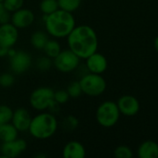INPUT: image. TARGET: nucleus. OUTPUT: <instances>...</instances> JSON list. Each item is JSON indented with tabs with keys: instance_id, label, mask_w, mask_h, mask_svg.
<instances>
[{
	"instance_id": "1",
	"label": "nucleus",
	"mask_w": 158,
	"mask_h": 158,
	"mask_svg": "<svg viewBox=\"0 0 158 158\" xmlns=\"http://www.w3.org/2000/svg\"><path fill=\"white\" fill-rule=\"evenodd\" d=\"M66 39L68 48L80 59H86L98 51V35L89 25H75Z\"/></svg>"
},
{
	"instance_id": "2",
	"label": "nucleus",
	"mask_w": 158,
	"mask_h": 158,
	"mask_svg": "<svg viewBox=\"0 0 158 158\" xmlns=\"http://www.w3.org/2000/svg\"><path fill=\"white\" fill-rule=\"evenodd\" d=\"M47 33L54 39L66 38L75 27V19L71 12L61 8L49 15H43Z\"/></svg>"
},
{
	"instance_id": "3",
	"label": "nucleus",
	"mask_w": 158,
	"mask_h": 158,
	"mask_svg": "<svg viewBox=\"0 0 158 158\" xmlns=\"http://www.w3.org/2000/svg\"><path fill=\"white\" fill-rule=\"evenodd\" d=\"M58 127V119L54 114L41 111L32 118L28 132L36 140H47L54 136Z\"/></svg>"
},
{
	"instance_id": "4",
	"label": "nucleus",
	"mask_w": 158,
	"mask_h": 158,
	"mask_svg": "<svg viewBox=\"0 0 158 158\" xmlns=\"http://www.w3.org/2000/svg\"><path fill=\"white\" fill-rule=\"evenodd\" d=\"M120 115L116 103L105 101L102 103L96 110V120L102 127L111 128L118 122Z\"/></svg>"
},
{
	"instance_id": "5",
	"label": "nucleus",
	"mask_w": 158,
	"mask_h": 158,
	"mask_svg": "<svg viewBox=\"0 0 158 158\" xmlns=\"http://www.w3.org/2000/svg\"><path fill=\"white\" fill-rule=\"evenodd\" d=\"M79 83L81 85L83 94L91 97L102 95L107 87L106 81L102 76V74H95L90 72L84 74L79 80Z\"/></svg>"
},
{
	"instance_id": "6",
	"label": "nucleus",
	"mask_w": 158,
	"mask_h": 158,
	"mask_svg": "<svg viewBox=\"0 0 158 158\" xmlns=\"http://www.w3.org/2000/svg\"><path fill=\"white\" fill-rule=\"evenodd\" d=\"M53 101L54 91L49 87H38L34 89L29 98L31 107L38 112L47 110Z\"/></svg>"
},
{
	"instance_id": "7",
	"label": "nucleus",
	"mask_w": 158,
	"mask_h": 158,
	"mask_svg": "<svg viewBox=\"0 0 158 158\" xmlns=\"http://www.w3.org/2000/svg\"><path fill=\"white\" fill-rule=\"evenodd\" d=\"M80 60L81 59L68 48L61 50V53L53 58V66L60 72L70 73L78 69Z\"/></svg>"
},
{
	"instance_id": "8",
	"label": "nucleus",
	"mask_w": 158,
	"mask_h": 158,
	"mask_svg": "<svg viewBox=\"0 0 158 158\" xmlns=\"http://www.w3.org/2000/svg\"><path fill=\"white\" fill-rule=\"evenodd\" d=\"M32 66V56L26 51H17L16 54L9 58V67L13 73L22 74L26 72Z\"/></svg>"
},
{
	"instance_id": "9",
	"label": "nucleus",
	"mask_w": 158,
	"mask_h": 158,
	"mask_svg": "<svg viewBox=\"0 0 158 158\" xmlns=\"http://www.w3.org/2000/svg\"><path fill=\"white\" fill-rule=\"evenodd\" d=\"M27 148V143L23 139H15L13 141L2 143L0 153L3 157L15 158L20 156Z\"/></svg>"
},
{
	"instance_id": "10",
	"label": "nucleus",
	"mask_w": 158,
	"mask_h": 158,
	"mask_svg": "<svg viewBox=\"0 0 158 158\" xmlns=\"http://www.w3.org/2000/svg\"><path fill=\"white\" fill-rule=\"evenodd\" d=\"M34 14L31 9L21 7L11 13L10 22L19 30L26 29L34 23Z\"/></svg>"
},
{
	"instance_id": "11",
	"label": "nucleus",
	"mask_w": 158,
	"mask_h": 158,
	"mask_svg": "<svg viewBox=\"0 0 158 158\" xmlns=\"http://www.w3.org/2000/svg\"><path fill=\"white\" fill-rule=\"evenodd\" d=\"M19 39V29L11 22L0 24V44L10 48L13 47Z\"/></svg>"
},
{
	"instance_id": "12",
	"label": "nucleus",
	"mask_w": 158,
	"mask_h": 158,
	"mask_svg": "<svg viewBox=\"0 0 158 158\" xmlns=\"http://www.w3.org/2000/svg\"><path fill=\"white\" fill-rule=\"evenodd\" d=\"M86 69L88 72L95 74H102L106 71L108 61L106 57L98 51L90 55L86 59Z\"/></svg>"
},
{
	"instance_id": "13",
	"label": "nucleus",
	"mask_w": 158,
	"mask_h": 158,
	"mask_svg": "<svg viewBox=\"0 0 158 158\" xmlns=\"http://www.w3.org/2000/svg\"><path fill=\"white\" fill-rule=\"evenodd\" d=\"M120 114L126 117H133L140 111V103L138 99L132 95H123L116 103Z\"/></svg>"
},
{
	"instance_id": "14",
	"label": "nucleus",
	"mask_w": 158,
	"mask_h": 158,
	"mask_svg": "<svg viewBox=\"0 0 158 158\" xmlns=\"http://www.w3.org/2000/svg\"><path fill=\"white\" fill-rule=\"evenodd\" d=\"M31 119H32V117H31L30 112L26 108L20 107V108H17L16 110H13L10 122L18 130L19 132H25V131H28Z\"/></svg>"
},
{
	"instance_id": "15",
	"label": "nucleus",
	"mask_w": 158,
	"mask_h": 158,
	"mask_svg": "<svg viewBox=\"0 0 158 158\" xmlns=\"http://www.w3.org/2000/svg\"><path fill=\"white\" fill-rule=\"evenodd\" d=\"M86 155L85 146L78 141L68 142L62 149V156L64 158H85Z\"/></svg>"
},
{
	"instance_id": "16",
	"label": "nucleus",
	"mask_w": 158,
	"mask_h": 158,
	"mask_svg": "<svg viewBox=\"0 0 158 158\" xmlns=\"http://www.w3.org/2000/svg\"><path fill=\"white\" fill-rule=\"evenodd\" d=\"M138 156L141 158H158V143L154 141L143 142L138 149Z\"/></svg>"
},
{
	"instance_id": "17",
	"label": "nucleus",
	"mask_w": 158,
	"mask_h": 158,
	"mask_svg": "<svg viewBox=\"0 0 158 158\" xmlns=\"http://www.w3.org/2000/svg\"><path fill=\"white\" fill-rule=\"evenodd\" d=\"M19 131L11 122L2 124L0 126V141L2 143L13 141L18 138Z\"/></svg>"
},
{
	"instance_id": "18",
	"label": "nucleus",
	"mask_w": 158,
	"mask_h": 158,
	"mask_svg": "<svg viewBox=\"0 0 158 158\" xmlns=\"http://www.w3.org/2000/svg\"><path fill=\"white\" fill-rule=\"evenodd\" d=\"M49 35L47 33V31H35L33 32L30 38V42L32 46L36 50H43L45 44L48 41Z\"/></svg>"
},
{
	"instance_id": "19",
	"label": "nucleus",
	"mask_w": 158,
	"mask_h": 158,
	"mask_svg": "<svg viewBox=\"0 0 158 158\" xmlns=\"http://www.w3.org/2000/svg\"><path fill=\"white\" fill-rule=\"evenodd\" d=\"M61 45L60 44V42L57 39H48V41L47 42V44H45L43 51L45 53V55L50 58H55L61 51Z\"/></svg>"
},
{
	"instance_id": "20",
	"label": "nucleus",
	"mask_w": 158,
	"mask_h": 158,
	"mask_svg": "<svg viewBox=\"0 0 158 158\" xmlns=\"http://www.w3.org/2000/svg\"><path fill=\"white\" fill-rule=\"evenodd\" d=\"M82 0H58L59 8L67 12L74 13L81 6Z\"/></svg>"
},
{
	"instance_id": "21",
	"label": "nucleus",
	"mask_w": 158,
	"mask_h": 158,
	"mask_svg": "<svg viewBox=\"0 0 158 158\" xmlns=\"http://www.w3.org/2000/svg\"><path fill=\"white\" fill-rule=\"evenodd\" d=\"M39 7L43 15H49L59 9L58 0H42Z\"/></svg>"
},
{
	"instance_id": "22",
	"label": "nucleus",
	"mask_w": 158,
	"mask_h": 158,
	"mask_svg": "<svg viewBox=\"0 0 158 158\" xmlns=\"http://www.w3.org/2000/svg\"><path fill=\"white\" fill-rule=\"evenodd\" d=\"M36 68L39 71L46 72L48 71L52 67H53V59L45 56H41L36 60Z\"/></svg>"
},
{
	"instance_id": "23",
	"label": "nucleus",
	"mask_w": 158,
	"mask_h": 158,
	"mask_svg": "<svg viewBox=\"0 0 158 158\" xmlns=\"http://www.w3.org/2000/svg\"><path fill=\"white\" fill-rule=\"evenodd\" d=\"M78 125H79V120L77 119V118H75L74 116H72V115L64 118V119L62 120V123H61L63 130H65L67 131H73L76 130Z\"/></svg>"
},
{
	"instance_id": "24",
	"label": "nucleus",
	"mask_w": 158,
	"mask_h": 158,
	"mask_svg": "<svg viewBox=\"0 0 158 158\" xmlns=\"http://www.w3.org/2000/svg\"><path fill=\"white\" fill-rule=\"evenodd\" d=\"M3 7L10 13L15 12L16 10L23 7L24 0H3Z\"/></svg>"
},
{
	"instance_id": "25",
	"label": "nucleus",
	"mask_w": 158,
	"mask_h": 158,
	"mask_svg": "<svg viewBox=\"0 0 158 158\" xmlns=\"http://www.w3.org/2000/svg\"><path fill=\"white\" fill-rule=\"evenodd\" d=\"M13 110L7 105H0V125L11 121Z\"/></svg>"
},
{
	"instance_id": "26",
	"label": "nucleus",
	"mask_w": 158,
	"mask_h": 158,
	"mask_svg": "<svg viewBox=\"0 0 158 158\" xmlns=\"http://www.w3.org/2000/svg\"><path fill=\"white\" fill-rule=\"evenodd\" d=\"M67 93L69 94V96L71 98H78L82 94V88H81V85L79 83V81H72L69 86L67 87Z\"/></svg>"
},
{
	"instance_id": "27",
	"label": "nucleus",
	"mask_w": 158,
	"mask_h": 158,
	"mask_svg": "<svg viewBox=\"0 0 158 158\" xmlns=\"http://www.w3.org/2000/svg\"><path fill=\"white\" fill-rule=\"evenodd\" d=\"M114 155L116 158H131L133 156V153L131 149L125 145H120L115 149Z\"/></svg>"
},
{
	"instance_id": "28",
	"label": "nucleus",
	"mask_w": 158,
	"mask_h": 158,
	"mask_svg": "<svg viewBox=\"0 0 158 158\" xmlns=\"http://www.w3.org/2000/svg\"><path fill=\"white\" fill-rule=\"evenodd\" d=\"M15 82V77L13 74L6 72L0 75V86L3 88H9Z\"/></svg>"
},
{
	"instance_id": "29",
	"label": "nucleus",
	"mask_w": 158,
	"mask_h": 158,
	"mask_svg": "<svg viewBox=\"0 0 158 158\" xmlns=\"http://www.w3.org/2000/svg\"><path fill=\"white\" fill-rule=\"evenodd\" d=\"M70 99V96L66 90H58L54 92V101L60 105L66 104Z\"/></svg>"
},
{
	"instance_id": "30",
	"label": "nucleus",
	"mask_w": 158,
	"mask_h": 158,
	"mask_svg": "<svg viewBox=\"0 0 158 158\" xmlns=\"http://www.w3.org/2000/svg\"><path fill=\"white\" fill-rule=\"evenodd\" d=\"M10 18H11V13L3 7V9L0 11V24L10 22Z\"/></svg>"
},
{
	"instance_id": "31",
	"label": "nucleus",
	"mask_w": 158,
	"mask_h": 158,
	"mask_svg": "<svg viewBox=\"0 0 158 158\" xmlns=\"http://www.w3.org/2000/svg\"><path fill=\"white\" fill-rule=\"evenodd\" d=\"M61 105H60L59 103L53 101V102L49 105V106H48V108H47V111L50 112V113H52V114H54V115H56V114H58V113L61 111Z\"/></svg>"
},
{
	"instance_id": "32",
	"label": "nucleus",
	"mask_w": 158,
	"mask_h": 158,
	"mask_svg": "<svg viewBox=\"0 0 158 158\" xmlns=\"http://www.w3.org/2000/svg\"><path fill=\"white\" fill-rule=\"evenodd\" d=\"M7 51H8V48L0 44V57H5L7 56Z\"/></svg>"
},
{
	"instance_id": "33",
	"label": "nucleus",
	"mask_w": 158,
	"mask_h": 158,
	"mask_svg": "<svg viewBox=\"0 0 158 158\" xmlns=\"http://www.w3.org/2000/svg\"><path fill=\"white\" fill-rule=\"evenodd\" d=\"M16 52H17V50H16V49H14L13 47H10V48H8L7 56H8V57L10 58V57H12V56L16 54Z\"/></svg>"
},
{
	"instance_id": "34",
	"label": "nucleus",
	"mask_w": 158,
	"mask_h": 158,
	"mask_svg": "<svg viewBox=\"0 0 158 158\" xmlns=\"http://www.w3.org/2000/svg\"><path fill=\"white\" fill-rule=\"evenodd\" d=\"M155 48H156V50L157 51V53H158V36L156 38V40H155Z\"/></svg>"
},
{
	"instance_id": "35",
	"label": "nucleus",
	"mask_w": 158,
	"mask_h": 158,
	"mask_svg": "<svg viewBox=\"0 0 158 158\" xmlns=\"http://www.w3.org/2000/svg\"><path fill=\"white\" fill-rule=\"evenodd\" d=\"M36 157H46V156L45 155H37Z\"/></svg>"
},
{
	"instance_id": "36",
	"label": "nucleus",
	"mask_w": 158,
	"mask_h": 158,
	"mask_svg": "<svg viewBox=\"0 0 158 158\" xmlns=\"http://www.w3.org/2000/svg\"><path fill=\"white\" fill-rule=\"evenodd\" d=\"M2 9H3V5H2V3L0 2V11H1Z\"/></svg>"
},
{
	"instance_id": "37",
	"label": "nucleus",
	"mask_w": 158,
	"mask_h": 158,
	"mask_svg": "<svg viewBox=\"0 0 158 158\" xmlns=\"http://www.w3.org/2000/svg\"><path fill=\"white\" fill-rule=\"evenodd\" d=\"M0 2H1V3H2V2H3V0H0Z\"/></svg>"
},
{
	"instance_id": "38",
	"label": "nucleus",
	"mask_w": 158,
	"mask_h": 158,
	"mask_svg": "<svg viewBox=\"0 0 158 158\" xmlns=\"http://www.w3.org/2000/svg\"><path fill=\"white\" fill-rule=\"evenodd\" d=\"M0 126H1V125H0Z\"/></svg>"
}]
</instances>
